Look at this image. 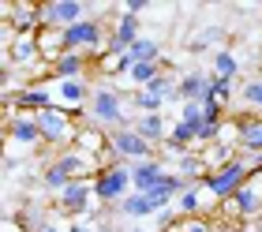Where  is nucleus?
<instances>
[{"mask_svg": "<svg viewBox=\"0 0 262 232\" xmlns=\"http://www.w3.org/2000/svg\"><path fill=\"white\" fill-rule=\"evenodd\" d=\"M127 101H131V94L113 90V87H98V90L90 94V105L82 109V113L90 116L94 128H109V131H116V128H135V116L124 113Z\"/></svg>", "mask_w": 262, "mask_h": 232, "instance_id": "1", "label": "nucleus"}, {"mask_svg": "<svg viewBox=\"0 0 262 232\" xmlns=\"http://www.w3.org/2000/svg\"><path fill=\"white\" fill-rule=\"evenodd\" d=\"M251 176H255L251 168H247L240 157H232L229 165H221V168H213V173H206V180H202V184H206L210 199H217V202L225 206V202H229V199H232V195L240 191Z\"/></svg>", "mask_w": 262, "mask_h": 232, "instance_id": "2", "label": "nucleus"}, {"mask_svg": "<svg viewBox=\"0 0 262 232\" xmlns=\"http://www.w3.org/2000/svg\"><path fill=\"white\" fill-rule=\"evenodd\" d=\"M38 128H41L45 146H60V150H71V146H75L79 124H75V116H71L68 109H60V105H53V109H45V113H38Z\"/></svg>", "mask_w": 262, "mask_h": 232, "instance_id": "3", "label": "nucleus"}, {"mask_svg": "<svg viewBox=\"0 0 262 232\" xmlns=\"http://www.w3.org/2000/svg\"><path fill=\"white\" fill-rule=\"evenodd\" d=\"M131 191H135V184H131V165H109V168H101V173L94 176V195H98V202H105V206H120Z\"/></svg>", "mask_w": 262, "mask_h": 232, "instance_id": "4", "label": "nucleus"}, {"mask_svg": "<svg viewBox=\"0 0 262 232\" xmlns=\"http://www.w3.org/2000/svg\"><path fill=\"white\" fill-rule=\"evenodd\" d=\"M41 15H45V30H68L90 19V8L82 0H49V4H41Z\"/></svg>", "mask_w": 262, "mask_h": 232, "instance_id": "5", "label": "nucleus"}, {"mask_svg": "<svg viewBox=\"0 0 262 232\" xmlns=\"http://www.w3.org/2000/svg\"><path fill=\"white\" fill-rule=\"evenodd\" d=\"M225 210H229L232 217H240V221H251V217L262 214V173H255L247 184L232 195L229 202H225Z\"/></svg>", "mask_w": 262, "mask_h": 232, "instance_id": "6", "label": "nucleus"}, {"mask_svg": "<svg viewBox=\"0 0 262 232\" xmlns=\"http://www.w3.org/2000/svg\"><path fill=\"white\" fill-rule=\"evenodd\" d=\"M53 199L60 206V214L82 217V214H90V202H98V195H94V180H71V184L60 195H53Z\"/></svg>", "mask_w": 262, "mask_h": 232, "instance_id": "7", "label": "nucleus"}, {"mask_svg": "<svg viewBox=\"0 0 262 232\" xmlns=\"http://www.w3.org/2000/svg\"><path fill=\"white\" fill-rule=\"evenodd\" d=\"M109 150L116 157H124V161H146V157H154V146L142 139L135 128H116V131H109Z\"/></svg>", "mask_w": 262, "mask_h": 232, "instance_id": "8", "label": "nucleus"}, {"mask_svg": "<svg viewBox=\"0 0 262 232\" xmlns=\"http://www.w3.org/2000/svg\"><path fill=\"white\" fill-rule=\"evenodd\" d=\"M139 38H142L139 15H127V11H120V15L113 19V27H109V53H113V56H124Z\"/></svg>", "mask_w": 262, "mask_h": 232, "instance_id": "9", "label": "nucleus"}, {"mask_svg": "<svg viewBox=\"0 0 262 232\" xmlns=\"http://www.w3.org/2000/svg\"><path fill=\"white\" fill-rule=\"evenodd\" d=\"M169 206H172L169 195H139V191H131L116 210L124 217H158L161 210H169Z\"/></svg>", "mask_w": 262, "mask_h": 232, "instance_id": "10", "label": "nucleus"}, {"mask_svg": "<svg viewBox=\"0 0 262 232\" xmlns=\"http://www.w3.org/2000/svg\"><path fill=\"white\" fill-rule=\"evenodd\" d=\"M8 139L15 142V146H45L41 139V128H38V116H30V113H15L8 120Z\"/></svg>", "mask_w": 262, "mask_h": 232, "instance_id": "11", "label": "nucleus"}, {"mask_svg": "<svg viewBox=\"0 0 262 232\" xmlns=\"http://www.w3.org/2000/svg\"><path fill=\"white\" fill-rule=\"evenodd\" d=\"M53 105H56V94L49 87H41V82L23 87L15 94V109H19V113H30V116H38V113H45V109H53Z\"/></svg>", "mask_w": 262, "mask_h": 232, "instance_id": "12", "label": "nucleus"}, {"mask_svg": "<svg viewBox=\"0 0 262 232\" xmlns=\"http://www.w3.org/2000/svg\"><path fill=\"white\" fill-rule=\"evenodd\" d=\"M90 87H86V79H68V82H56V105L60 109H86L90 105Z\"/></svg>", "mask_w": 262, "mask_h": 232, "instance_id": "13", "label": "nucleus"}, {"mask_svg": "<svg viewBox=\"0 0 262 232\" xmlns=\"http://www.w3.org/2000/svg\"><path fill=\"white\" fill-rule=\"evenodd\" d=\"M71 150L86 154V157H105V150H109V131L94 128V124H79V135H75V146Z\"/></svg>", "mask_w": 262, "mask_h": 232, "instance_id": "14", "label": "nucleus"}, {"mask_svg": "<svg viewBox=\"0 0 262 232\" xmlns=\"http://www.w3.org/2000/svg\"><path fill=\"white\" fill-rule=\"evenodd\" d=\"M86 64H90L86 53H64L60 60H53V64H49V75H53V82L82 79V75H86Z\"/></svg>", "mask_w": 262, "mask_h": 232, "instance_id": "15", "label": "nucleus"}, {"mask_svg": "<svg viewBox=\"0 0 262 232\" xmlns=\"http://www.w3.org/2000/svg\"><path fill=\"white\" fill-rule=\"evenodd\" d=\"M232 124H236V146L262 154V116H236Z\"/></svg>", "mask_w": 262, "mask_h": 232, "instance_id": "16", "label": "nucleus"}, {"mask_svg": "<svg viewBox=\"0 0 262 232\" xmlns=\"http://www.w3.org/2000/svg\"><path fill=\"white\" fill-rule=\"evenodd\" d=\"M135 131H139V135L146 139L150 146H158V142H169V124H165V116H161V113L135 116Z\"/></svg>", "mask_w": 262, "mask_h": 232, "instance_id": "17", "label": "nucleus"}, {"mask_svg": "<svg viewBox=\"0 0 262 232\" xmlns=\"http://www.w3.org/2000/svg\"><path fill=\"white\" fill-rule=\"evenodd\" d=\"M206 195H210V191H206V184H202V180H199V184H191V187L180 195V199L172 202L176 214H180V217H199L202 206H206Z\"/></svg>", "mask_w": 262, "mask_h": 232, "instance_id": "18", "label": "nucleus"}, {"mask_svg": "<svg viewBox=\"0 0 262 232\" xmlns=\"http://www.w3.org/2000/svg\"><path fill=\"white\" fill-rule=\"evenodd\" d=\"M127 56L135 60V64H161V45L154 41V38H146V34H142V38L127 49Z\"/></svg>", "mask_w": 262, "mask_h": 232, "instance_id": "19", "label": "nucleus"}, {"mask_svg": "<svg viewBox=\"0 0 262 232\" xmlns=\"http://www.w3.org/2000/svg\"><path fill=\"white\" fill-rule=\"evenodd\" d=\"M213 75H217V79H236V75H240V60H236V53L221 49V53L213 56Z\"/></svg>", "mask_w": 262, "mask_h": 232, "instance_id": "20", "label": "nucleus"}, {"mask_svg": "<svg viewBox=\"0 0 262 232\" xmlns=\"http://www.w3.org/2000/svg\"><path fill=\"white\" fill-rule=\"evenodd\" d=\"M131 105L139 109V116H150V113H161L165 101L158 94H150V90H135V94H131Z\"/></svg>", "mask_w": 262, "mask_h": 232, "instance_id": "21", "label": "nucleus"}, {"mask_svg": "<svg viewBox=\"0 0 262 232\" xmlns=\"http://www.w3.org/2000/svg\"><path fill=\"white\" fill-rule=\"evenodd\" d=\"M158 75H161V64H135V68H131V75H127V79L135 82L139 90H146V87H150V82L158 79Z\"/></svg>", "mask_w": 262, "mask_h": 232, "instance_id": "22", "label": "nucleus"}, {"mask_svg": "<svg viewBox=\"0 0 262 232\" xmlns=\"http://www.w3.org/2000/svg\"><path fill=\"white\" fill-rule=\"evenodd\" d=\"M165 232H217L210 221H202V217H180L172 228H165Z\"/></svg>", "mask_w": 262, "mask_h": 232, "instance_id": "23", "label": "nucleus"}, {"mask_svg": "<svg viewBox=\"0 0 262 232\" xmlns=\"http://www.w3.org/2000/svg\"><path fill=\"white\" fill-rule=\"evenodd\" d=\"M240 97H244V105L258 109V116H262V79H251V82L240 90Z\"/></svg>", "mask_w": 262, "mask_h": 232, "instance_id": "24", "label": "nucleus"}, {"mask_svg": "<svg viewBox=\"0 0 262 232\" xmlns=\"http://www.w3.org/2000/svg\"><path fill=\"white\" fill-rule=\"evenodd\" d=\"M210 75H213V71H210ZM213 101H221V105L232 101V79H217V75H213Z\"/></svg>", "mask_w": 262, "mask_h": 232, "instance_id": "25", "label": "nucleus"}, {"mask_svg": "<svg viewBox=\"0 0 262 232\" xmlns=\"http://www.w3.org/2000/svg\"><path fill=\"white\" fill-rule=\"evenodd\" d=\"M202 116H206V105H202V101H184L180 120H187V124H199Z\"/></svg>", "mask_w": 262, "mask_h": 232, "instance_id": "26", "label": "nucleus"}, {"mask_svg": "<svg viewBox=\"0 0 262 232\" xmlns=\"http://www.w3.org/2000/svg\"><path fill=\"white\" fill-rule=\"evenodd\" d=\"M213 41H221V30H217V27H206V30H202L199 38H195V49H202V45H213Z\"/></svg>", "mask_w": 262, "mask_h": 232, "instance_id": "27", "label": "nucleus"}, {"mask_svg": "<svg viewBox=\"0 0 262 232\" xmlns=\"http://www.w3.org/2000/svg\"><path fill=\"white\" fill-rule=\"evenodd\" d=\"M146 8H150L146 0H127V4H124V11H127V15H142Z\"/></svg>", "mask_w": 262, "mask_h": 232, "instance_id": "28", "label": "nucleus"}, {"mask_svg": "<svg viewBox=\"0 0 262 232\" xmlns=\"http://www.w3.org/2000/svg\"><path fill=\"white\" fill-rule=\"evenodd\" d=\"M68 232H101V228H98V225H86V221H75Z\"/></svg>", "mask_w": 262, "mask_h": 232, "instance_id": "29", "label": "nucleus"}, {"mask_svg": "<svg viewBox=\"0 0 262 232\" xmlns=\"http://www.w3.org/2000/svg\"><path fill=\"white\" fill-rule=\"evenodd\" d=\"M45 232H68V228H56V225H49V228H45Z\"/></svg>", "mask_w": 262, "mask_h": 232, "instance_id": "30", "label": "nucleus"}, {"mask_svg": "<svg viewBox=\"0 0 262 232\" xmlns=\"http://www.w3.org/2000/svg\"><path fill=\"white\" fill-rule=\"evenodd\" d=\"M131 232H146V228H131Z\"/></svg>", "mask_w": 262, "mask_h": 232, "instance_id": "31", "label": "nucleus"}, {"mask_svg": "<svg viewBox=\"0 0 262 232\" xmlns=\"http://www.w3.org/2000/svg\"><path fill=\"white\" fill-rule=\"evenodd\" d=\"M101 232H113V228H101Z\"/></svg>", "mask_w": 262, "mask_h": 232, "instance_id": "32", "label": "nucleus"}]
</instances>
